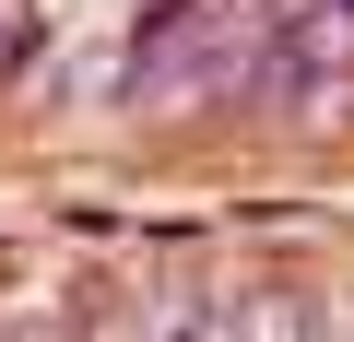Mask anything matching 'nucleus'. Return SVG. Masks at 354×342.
Returning a JSON list of instances; mask_svg holds the SVG:
<instances>
[{"instance_id": "1", "label": "nucleus", "mask_w": 354, "mask_h": 342, "mask_svg": "<svg viewBox=\"0 0 354 342\" xmlns=\"http://www.w3.org/2000/svg\"><path fill=\"white\" fill-rule=\"evenodd\" d=\"M260 24H272V0H177V12H153L130 83L153 106H236L260 71Z\"/></svg>"}, {"instance_id": "2", "label": "nucleus", "mask_w": 354, "mask_h": 342, "mask_svg": "<svg viewBox=\"0 0 354 342\" xmlns=\"http://www.w3.org/2000/svg\"><path fill=\"white\" fill-rule=\"evenodd\" d=\"M342 95H354V0H272L248 106H272V118H342Z\"/></svg>"}, {"instance_id": "3", "label": "nucleus", "mask_w": 354, "mask_h": 342, "mask_svg": "<svg viewBox=\"0 0 354 342\" xmlns=\"http://www.w3.org/2000/svg\"><path fill=\"white\" fill-rule=\"evenodd\" d=\"M36 36H48V24H36V0H0V71H24Z\"/></svg>"}]
</instances>
